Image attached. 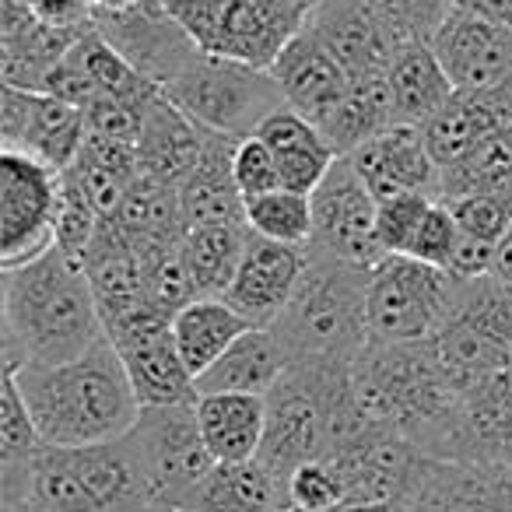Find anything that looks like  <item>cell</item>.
<instances>
[{
    "instance_id": "1",
    "label": "cell",
    "mask_w": 512,
    "mask_h": 512,
    "mask_svg": "<svg viewBox=\"0 0 512 512\" xmlns=\"http://www.w3.org/2000/svg\"><path fill=\"white\" fill-rule=\"evenodd\" d=\"M99 341H106V323L81 256L53 246L4 271V369L71 362Z\"/></svg>"
},
{
    "instance_id": "2",
    "label": "cell",
    "mask_w": 512,
    "mask_h": 512,
    "mask_svg": "<svg viewBox=\"0 0 512 512\" xmlns=\"http://www.w3.org/2000/svg\"><path fill=\"white\" fill-rule=\"evenodd\" d=\"M0 509L15 512H151V488L130 432L92 446L43 442L0 463Z\"/></svg>"
},
{
    "instance_id": "3",
    "label": "cell",
    "mask_w": 512,
    "mask_h": 512,
    "mask_svg": "<svg viewBox=\"0 0 512 512\" xmlns=\"http://www.w3.org/2000/svg\"><path fill=\"white\" fill-rule=\"evenodd\" d=\"M11 372L18 376L39 435L50 446H92L123 439L144 411L127 365L109 337L71 362H29Z\"/></svg>"
},
{
    "instance_id": "4",
    "label": "cell",
    "mask_w": 512,
    "mask_h": 512,
    "mask_svg": "<svg viewBox=\"0 0 512 512\" xmlns=\"http://www.w3.org/2000/svg\"><path fill=\"white\" fill-rule=\"evenodd\" d=\"M351 390L369 425L393 428L425 453L442 456L460 386L432 341H369L351 358Z\"/></svg>"
},
{
    "instance_id": "5",
    "label": "cell",
    "mask_w": 512,
    "mask_h": 512,
    "mask_svg": "<svg viewBox=\"0 0 512 512\" xmlns=\"http://www.w3.org/2000/svg\"><path fill=\"white\" fill-rule=\"evenodd\" d=\"M369 421L351 390V358H292L267 393V432L260 460L281 477L330 456Z\"/></svg>"
},
{
    "instance_id": "6",
    "label": "cell",
    "mask_w": 512,
    "mask_h": 512,
    "mask_svg": "<svg viewBox=\"0 0 512 512\" xmlns=\"http://www.w3.org/2000/svg\"><path fill=\"white\" fill-rule=\"evenodd\" d=\"M372 267L348 264L309 249V264L274 334L292 358H355L372 341L369 330Z\"/></svg>"
},
{
    "instance_id": "7",
    "label": "cell",
    "mask_w": 512,
    "mask_h": 512,
    "mask_svg": "<svg viewBox=\"0 0 512 512\" xmlns=\"http://www.w3.org/2000/svg\"><path fill=\"white\" fill-rule=\"evenodd\" d=\"M200 53L271 71L302 32L309 8L292 0H165Z\"/></svg>"
},
{
    "instance_id": "8",
    "label": "cell",
    "mask_w": 512,
    "mask_h": 512,
    "mask_svg": "<svg viewBox=\"0 0 512 512\" xmlns=\"http://www.w3.org/2000/svg\"><path fill=\"white\" fill-rule=\"evenodd\" d=\"M162 92L190 116L197 127L225 137H253L274 109L288 106L278 78L260 67L197 53Z\"/></svg>"
},
{
    "instance_id": "9",
    "label": "cell",
    "mask_w": 512,
    "mask_h": 512,
    "mask_svg": "<svg viewBox=\"0 0 512 512\" xmlns=\"http://www.w3.org/2000/svg\"><path fill=\"white\" fill-rule=\"evenodd\" d=\"M432 344L460 390L512 369V288L495 274L460 281L453 313Z\"/></svg>"
},
{
    "instance_id": "10",
    "label": "cell",
    "mask_w": 512,
    "mask_h": 512,
    "mask_svg": "<svg viewBox=\"0 0 512 512\" xmlns=\"http://www.w3.org/2000/svg\"><path fill=\"white\" fill-rule=\"evenodd\" d=\"M460 278L414 256L390 253L372 267V341H432L453 313Z\"/></svg>"
},
{
    "instance_id": "11",
    "label": "cell",
    "mask_w": 512,
    "mask_h": 512,
    "mask_svg": "<svg viewBox=\"0 0 512 512\" xmlns=\"http://www.w3.org/2000/svg\"><path fill=\"white\" fill-rule=\"evenodd\" d=\"M130 442L144 467L155 509L183 512L193 491L214 470V456L197 421V404L144 407Z\"/></svg>"
},
{
    "instance_id": "12",
    "label": "cell",
    "mask_w": 512,
    "mask_h": 512,
    "mask_svg": "<svg viewBox=\"0 0 512 512\" xmlns=\"http://www.w3.org/2000/svg\"><path fill=\"white\" fill-rule=\"evenodd\" d=\"M60 172L25 151L0 148V271H15L57 246Z\"/></svg>"
},
{
    "instance_id": "13",
    "label": "cell",
    "mask_w": 512,
    "mask_h": 512,
    "mask_svg": "<svg viewBox=\"0 0 512 512\" xmlns=\"http://www.w3.org/2000/svg\"><path fill=\"white\" fill-rule=\"evenodd\" d=\"M106 337L120 351L123 365L130 372V383L144 407L169 404H197V376L183 362L172 337V313H165L155 302H144L141 309L106 323Z\"/></svg>"
},
{
    "instance_id": "14",
    "label": "cell",
    "mask_w": 512,
    "mask_h": 512,
    "mask_svg": "<svg viewBox=\"0 0 512 512\" xmlns=\"http://www.w3.org/2000/svg\"><path fill=\"white\" fill-rule=\"evenodd\" d=\"M379 200L358 176L348 155L334 162L320 186L313 190V253H327L348 264L376 267L383 260V246L376 239Z\"/></svg>"
},
{
    "instance_id": "15",
    "label": "cell",
    "mask_w": 512,
    "mask_h": 512,
    "mask_svg": "<svg viewBox=\"0 0 512 512\" xmlns=\"http://www.w3.org/2000/svg\"><path fill=\"white\" fill-rule=\"evenodd\" d=\"M88 137L85 109L46 92L4 85L0 92V148L25 151L57 172L78 162Z\"/></svg>"
},
{
    "instance_id": "16",
    "label": "cell",
    "mask_w": 512,
    "mask_h": 512,
    "mask_svg": "<svg viewBox=\"0 0 512 512\" xmlns=\"http://www.w3.org/2000/svg\"><path fill=\"white\" fill-rule=\"evenodd\" d=\"M95 29L158 88L200 53L183 25L169 15L165 0H144L130 11H95Z\"/></svg>"
},
{
    "instance_id": "17",
    "label": "cell",
    "mask_w": 512,
    "mask_h": 512,
    "mask_svg": "<svg viewBox=\"0 0 512 512\" xmlns=\"http://www.w3.org/2000/svg\"><path fill=\"white\" fill-rule=\"evenodd\" d=\"M404 505L414 512H512V467L425 453Z\"/></svg>"
},
{
    "instance_id": "18",
    "label": "cell",
    "mask_w": 512,
    "mask_h": 512,
    "mask_svg": "<svg viewBox=\"0 0 512 512\" xmlns=\"http://www.w3.org/2000/svg\"><path fill=\"white\" fill-rule=\"evenodd\" d=\"M432 50L453 78L456 92L491 88L512 78V29L474 11H449L432 36Z\"/></svg>"
},
{
    "instance_id": "19",
    "label": "cell",
    "mask_w": 512,
    "mask_h": 512,
    "mask_svg": "<svg viewBox=\"0 0 512 512\" xmlns=\"http://www.w3.org/2000/svg\"><path fill=\"white\" fill-rule=\"evenodd\" d=\"M309 264V246H285V242L260 239L249 232L239 274L225 299L256 327H274L285 306L292 302L302 274Z\"/></svg>"
},
{
    "instance_id": "20",
    "label": "cell",
    "mask_w": 512,
    "mask_h": 512,
    "mask_svg": "<svg viewBox=\"0 0 512 512\" xmlns=\"http://www.w3.org/2000/svg\"><path fill=\"white\" fill-rule=\"evenodd\" d=\"M351 165L376 200L404 197V193H432L439 197V165L425 144L421 127L400 123L386 134L365 141L362 148L351 151Z\"/></svg>"
},
{
    "instance_id": "21",
    "label": "cell",
    "mask_w": 512,
    "mask_h": 512,
    "mask_svg": "<svg viewBox=\"0 0 512 512\" xmlns=\"http://www.w3.org/2000/svg\"><path fill=\"white\" fill-rule=\"evenodd\" d=\"M306 25L341 60V67L351 74V81L386 74L393 53L400 50V43L372 15L365 0H320L316 8H309Z\"/></svg>"
},
{
    "instance_id": "22",
    "label": "cell",
    "mask_w": 512,
    "mask_h": 512,
    "mask_svg": "<svg viewBox=\"0 0 512 512\" xmlns=\"http://www.w3.org/2000/svg\"><path fill=\"white\" fill-rule=\"evenodd\" d=\"M505 130H512V78L491 88L456 92L421 127V134H425L428 151L442 172L453 162H460L470 148H477L495 134H505Z\"/></svg>"
},
{
    "instance_id": "23",
    "label": "cell",
    "mask_w": 512,
    "mask_h": 512,
    "mask_svg": "<svg viewBox=\"0 0 512 512\" xmlns=\"http://www.w3.org/2000/svg\"><path fill=\"white\" fill-rule=\"evenodd\" d=\"M271 74L278 78L288 106L299 109L302 116H309L316 127H323V120L341 106V99L351 88V74L316 39V32L309 25H302L299 36L281 50Z\"/></svg>"
},
{
    "instance_id": "24",
    "label": "cell",
    "mask_w": 512,
    "mask_h": 512,
    "mask_svg": "<svg viewBox=\"0 0 512 512\" xmlns=\"http://www.w3.org/2000/svg\"><path fill=\"white\" fill-rule=\"evenodd\" d=\"M81 264H85V274L92 281L102 323H113L120 316L141 309L144 302H151L141 253H137L134 239L113 218H106L99 225L95 239L81 253Z\"/></svg>"
},
{
    "instance_id": "25",
    "label": "cell",
    "mask_w": 512,
    "mask_h": 512,
    "mask_svg": "<svg viewBox=\"0 0 512 512\" xmlns=\"http://www.w3.org/2000/svg\"><path fill=\"white\" fill-rule=\"evenodd\" d=\"M207 130L197 127L165 92L148 102L137 137V158L144 176H155L162 183L179 186L200 162Z\"/></svg>"
},
{
    "instance_id": "26",
    "label": "cell",
    "mask_w": 512,
    "mask_h": 512,
    "mask_svg": "<svg viewBox=\"0 0 512 512\" xmlns=\"http://www.w3.org/2000/svg\"><path fill=\"white\" fill-rule=\"evenodd\" d=\"M256 137L274 151L278 158V169H281V183L288 190H299V193H313L316 186L327 179V172L334 169L337 148L327 141L320 127H316L309 116H302L299 109L292 106H281L260 123Z\"/></svg>"
},
{
    "instance_id": "27",
    "label": "cell",
    "mask_w": 512,
    "mask_h": 512,
    "mask_svg": "<svg viewBox=\"0 0 512 512\" xmlns=\"http://www.w3.org/2000/svg\"><path fill=\"white\" fill-rule=\"evenodd\" d=\"M235 137L211 134L204 137V151L190 176L179 183L186 225H211V221H246V197L235 183Z\"/></svg>"
},
{
    "instance_id": "28",
    "label": "cell",
    "mask_w": 512,
    "mask_h": 512,
    "mask_svg": "<svg viewBox=\"0 0 512 512\" xmlns=\"http://www.w3.org/2000/svg\"><path fill=\"white\" fill-rule=\"evenodd\" d=\"M292 505L288 477L267 467L260 456L242 463H214L211 474L200 481L190 512H278ZM183 509V512H186Z\"/></svg>"
},
{
    "instance_id": "29",
    "label": "cell",
    "mask_w": 512,
    "mask_h": 512,
    "mask_svg": "<svg viewBox=\"0 0 512 512\" xmlns=\"http://www.w3.org/2000/svg\"><path fill=\"white\" fill-rule=\"evenodd\" d=\"M197 421L218 463L256 460L267 432V397L256 393H200Z\"/></svg>"
},
{
    "instance_id": "30",
    "label": "cell",
    "mask_w": 512,
    "mask_h": 512,
    "mask_svg": "<svg viewBox=\"0 0 512 512\" xmlns=\"http://www.w3.org/2000/svg\"><path fill=\"white\" fill-rule=\"evenodd\" d=\"M292 365V355L278 341L271 327H253L204 372L197 376L200 393H267L278 386L285 369Z\"/></svg>"
},
{
    "instance_id": "31",
    "label": "cell",
    "mask_w": 512,
    "mask_h": 512,
    "mask_svg": "<svg viewBox=\"0 0 512 512\" xmlns=\"http://www.w3.org/2000/svg\"><path fill=\"white\" fill-rule=\"evenodd\" d=\"M397 106V120L411 127H425L442 106L456 95L453 78L446 74L442 60L435 57L432 43H404L390 60L386 71Z\"/></svg>"
},
{
    "instance_id": "32",
    "label": "cell",
    "mask_w": 512,
    "mask_h": 512,
    "mask_svg": "<svg viewBox=\"0 0 512 512\" xmlns=\"http://www.w3.org/2000/svg\"><path fill=\"white\" fill-rule=\"evenodd\" d=\"M246 242V221H211V225L186 228L179 253H183L186 274H190L197 299H225L235 274H239Z\"/></svg>"
},
{
    "instance_id": "33",
    "label": "cell",
    "mask_w": 512,
    "mask_h": 512,
    "mask_svg": "<svg viewBox=\"0 0 512 512\" xmlns=\"http://www.w3.org/2000/svg\"><path fill=\"white\" fill-rule=\"evenodd\" d=\"M253 327L256 323H249L228 299H193L172 316V337L193 376H204Z\"/></svg>"
},
{
    "instance_id": "34",
    "label": "cell",
    "mask_w": 512,
    "mask_h": 512,
    "mask_svg": "<svg viewBox=\"0 0 512 512\" xmlns=\"http://www.w3.org/2000/svg\"><path fill=\"white\" fill-rule=\"evenodd\" d=\"M390 127H400L397 106H393V92L386 74H372V78H355L341 106L323 120V134L337 148V155H351L362 148L365 141L386 134Z\"/></svg>"
},
{
    "instance_id": "35",
    "label": "cell",
    "mask_w": 512,
    "mask_h": 512,
    "mask_svg": "<svg viewBox=\"0 0 512 512\" xmlns=\"http://www.w3.org/2000/svg\"><path fill=\"white\" fill-rule=\"evenodd\" d=\"M71 172L81 179V186L88 190V197L95 200L102 218H113L120 211L127 190L141 176V158H137L134 141H116V137L88 134L85 148H81L78 162L71 165Z\"/></svg>"
},
{
    "instance_id": "36",
    "label": "cell",
    "mask_w": 512,
    "mask_h": 512,
    "mask_svg": "<svg viewBox=\"0 0 512 512\" xmlns=\"http://www.w3.org/2000/svg\"><path fill=\"white\" fill-rule=\"evenodd\" d=\"M113 221L134 242H179L190 228L183 218V204H179V186L144 176V172L127 190Z\"/></svg>"
},
{
    "instance_id": "37",
    "label": "cell",
    "mask_w": 512,
    "mask_h": 512,
    "mask_svg": "<svg viewBox=\"0 0 512 512\" xmlns=\"http://www.w3.org/2000/svg\"><path fill=\"white\" fill-rule=\"evenodd\" d=\"M74 60L85 67V74L92 78L99 99H123V102H137V106H148L162 88L151 78H144L120 50L106 43L99 29L85 32L78 43L71 46Z\"/></svg>"
},
{
    "instance_id": "38",
    "label": "cell",
    "mask_w": 512,
    "mask_h": 512,
    "mask_svg": "<svg viewBox=\"0 0 512 512\" xmlns=\"http://www.w3.org/2000/svg\"><path fill=\"white\" fill-rule=\"evenodd\" d=\"M246 228L260 239L285 242V246H309L313 242V193L271 190L246 200Z\"/></svg>"
},
{
    "instance_id": "39",
    "label": "cell",
    "mask_w": 512,
    "mask_h": 512,
    "mask_svg": "<svg viewBox=\"0 0 512 512\" xmlns=\"http://www.w3.org/2000/svg\"><path fill=\"white\" fill-rule=\"evenodd\" d=\"M502 186H512V130L488 137L477 148H470L460 162L442 169L439 200L481 190H502Z\"/></svg>"
},
{
    "instance_id": "40",
    "label": "cell",
    "mask_w": 512,
    "mask_h": 512,
    "mask_svg": "<svg viewBox=\"0 0 512 512\" xmlns=\"http://www.w3.org/2000/svg\"><path fill=\"white\" fill-rule=\"evenodd\" d=\"M446 204L460 225L463 239L488 249V253H498V246L512 228V186L463 193V197H449Z\"/></svg>"
},
{
    "instance_id": "41",
    "label": "cell",
    "mask_w": 512,
    "mask_h": 512,
    "mask_svg": "<svg viewBox=\"0 0 512 512\" xmlns=\"http://www.w3.org/2000/svg\"><path fill=\"white\" fill-rule=\"evenodd\" d=\"M369 11L390 29V36L404 43H432L439 25L453 11V0H365Z\"/></svg>"
},
{
    "instance_id": "42",
    "label": "cell",
    "mask_w": 512,
    "mask_h": 512,
    "mask_svg": "<svg viewBox=\"0 0 512 512\" xmlns=\"http://www.w3.org/2000/svg\"><path fill=\"white\" fill-rule=\"evenodd\" d=\"M102 214L95 207V200L88 197V190L81 186V179L71 169L60 172V211H57V246L67 253L81 256L88 249V242L95 239L102 225Z\"/></svg>"
},
{
    "instance_id": "43",
    "label": "cell",
    "mask_w": 512,
    "mask_h": 512,
    "mask_svg": "<svg viewBox=\"0 0 512 512\" xmlns=\"http://www.w3.org/2000/svg\"><path fill=\"white\" fill-rule=\"evenodd\" d=\"M39 446H43V435L29 414L18 376L4 369V379H0V463L22 460Z\"/></svg>"
},
{
    "instance_id": "44",
    "label": "cell",
    "mask_w": 512,
    "mask_h": 512,
    "mask_svg": "<svg viewBox=\"0 0 512 512\" xmlns=\"http://www.w3.org/2000/svg\"><path fill=\"white\" fill-rule=\"evenodd\" d=\"M460 242H463V232H460V225H456L453 211H449L446 200L435 197L432 207L425 211V218H421L418 232H414L411 249H407L404 256H414L421 264L442 267V271H453Z\"/></svg>"
},
{
    "instance_id": "45",
    "label": "cell",
    "mask_w": 512,
    "mask_h": 512,
    "mask_svg": "<svg viewBox=\"0 0 512 512\" xmlns=\"http://www.w3.org/2000/svg\"><path fill=\"white\" fill-rule=\"evenodd\" d=\"M288 495H292L295 509L306 512H337L348 505L344 477L330 460H309L295 467L288 477Z\"/></svg>"
},
{
    "instance_id": "46",
    "label": "cell",
    "mask_w": 512,
    "mask_h": 512,
    "mask_svg": "<svg viewBox=\"0 0 512 512\" xmlns=\"http://www.w3.org/2000/svg\"><path fill=\"white\" fill-rule=\"evenodd\" d=\"M432 193H404V197L379 200L376 211V239L383 246V253H400L404 256L411 249V239L418 232L421 218L432 207Z\"/></svg>"
},
{
    "instance_id": "47",
    "label": "cell",
    "mask_w": 512,
    "mask_h": 512,
    "mask_svg": "<svg viewBox=\"0 0 512 512\" xmlns=\"http://www.w3.org/2000/svg\"><path fill=\"white\" fill-rule=\"evenodd\" d=\"M232 169H235V183H239L242 197H260V193H271L281 190V169H278V158L274 151L267 148L260 137H242L235 144V158H232Z\"/></svg>"
},
{
    "instance_id": "48",
    "label": "cell",
    "mask_w": 512,
    "mask_h": 512,
    "mask_svg": "<svg viewBox=\"0 0 512 512\" xmlns=\"http://www.w3.org/2000/svg\"><path fill=\"white\" fill-rule=\"evenodd\" d=\"M144 109L137 102H123V99H95L85 109L88 120V134H102V137H116V141H134L141 137V120Z\"/></svg>"
},
{
    "instance_id": "49",
    "label": "cell",
    "mask_w": 512,
    "mask_h": 512,
    "mask_svg": "<svg viewBox=\"0 0 512 512\" xmlns=\"http://www.w3.org/2000/svg\"><path fill=\"white\" fill-rule=\"evenodd\" d=\"M29 11L53 29H92L95 0H29Z\"/></svg>"
},
{
    "instance_id": "50",
    "label": "cell",
    "mask_w": 512,
    "mask_h": 512,
    "mask_svg": "<svg viewBox=\"0 0 512 512\" xmlns=\"http://www.w3.org/2000/svg\"><path fill=\"white\" fill-rule=\"evenodd\" d=\"M453 8L474 11V15L491 18V22L512 29V0H453Z\"/></svg>"
},
{
    "instance_id": "51",
    "label": "cell",
    "mask_w": 512,
    "mask_h": 512,
    "mask_svg": "<svg viewBox=\"0 0 512 512\" xmlns=\"http://www.w3.org/2000/svg\"><path fill=\"white\" fill-rule=\"evenodd\" d=\"M491 274H495L498 281H505V285L512 288V228H509V235L502 239V246H498L495 264H491Z\"/></svg>"
},
{
    "instance_id": "52",
    "label": "cell",
    "mask_w": 512,
    "mask_h": 512,
    "mask_svg": "<svg viewBox=\"0 0 512 512\" xmlns=\"http://www.w3.org/2000/svg\"><path fill=\"white\" fill-rule=\"evenodd\" d=\"M495 463H502V467H512V414H509V421H505L502 439H498V446H495Z\"/></svg>"
},
{
    "instance_id": "53",
    "label": "cell",
    "mask_w": 512,
    "mask_h": 512,
    "mask_svg": "<svg viewBox=\"0 0 512 512\" xmlns=\"http://www.w3.org/2000/svg\"><path fill=\"white\" fill-rule=\"evenodd\" d=\"M144 0H95V11H130L141 8Z\"/></svg>"
},
{
    "instance_id": "54",
    "label": "cell",
    "mask_w": 512,
    "mask_h": 512,
    "mask_svg": "<svg viewBox=\"0 0 512 512\" xmlns=\"http://www.w3.org/2000/svg\"><path fill=\"white\" fill-rule=\"evenodd\" d=\"M292 4H302V8H316L320 0H292Z\"/></svg>"
},
{
    "instance_id": "55",
    "label": "cell",
    "mask_w": 512,
    "mask_h": 512,
    "mask_svg": "<svg viewBox=\"0 0 512 512\" xmlns=\"http://www.w3.org/2000/svg\"><path fill=\"white\" fill-rule=\"evenodd\" d=\"M278 512H306V509H295V505H288V509H278Z\"/></svg>"
},
{
    "instance_id": "56",
    "label": "cell",
    "mask_w": 512,
    "mask_h": 512,
    "mask_svg": "<svg viewBox=\"0 0 512 512\" xmlns=\"http://www.w3.org/2000/svg\"><path fill=\"white\" fill-rule=\"evenodd\" d=\"M0 512H15V509H0ZM151 512H172V509H151Z\"/></svg>"
},
{
    "instance_id": "57",
    "label": "cell",
    "mask_w": 512,
    "mask_h": 512,
    "mask_svg": "<svg viewBox=\"0 0 512 512\" xmlns=\"http://www.w3.org/2000/svg\"><path fill=\"white\" fill-rule=\"evenodd\" d=\"M186 512H190V509H186Z\"/></svg>"
}]
</instances>
